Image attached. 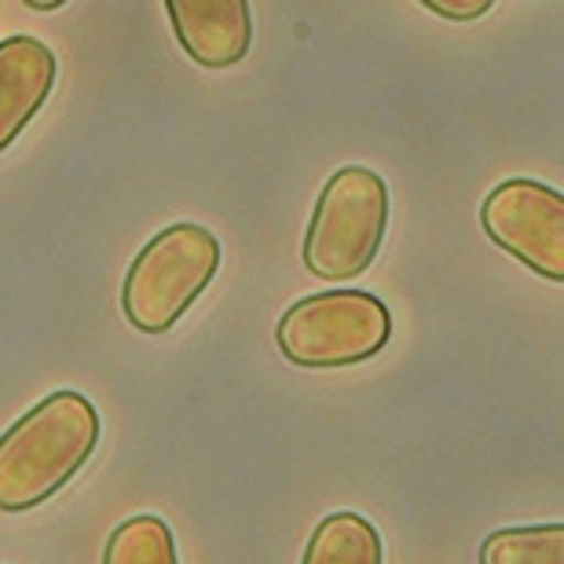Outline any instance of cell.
<instances>
[{
	"instance_id": "obj_12",
	"label": "cell",
	"mask_w": 564,
	"mask_h": 564,
	"mask_svg": "<svg viewBox=\"0 0 564 564\" xmlns=\"http://www.w3.org/2000/svg\"><path fill=\"white\" fill-rule=\"evenodd\" d=\"M30 8L33 11H55V8H63V0H30Z\"/></svg>"
},
{
	"instance_id": "obj_8",
	"label": "cell",
	"mask_w": 564,
	"mask_h": 564,
	"mask_svg": "<svg viewBox=\"0 0 564 564\" xmlns=\"http://www.w3.org/2000/svg\"><path fill=\"white\" fill-rule=\"evenodd\" d=\"M386 550H381L378 528L356 510H337L315 524V532L304 546L301 564H381Z\"/></svg>"
},
{
	"instance_id": "obj_10",
	"label": "cell",
	"mask_w": 564,
	"mask_h": 564,
	"mask_svg": "<svg viewBox=\"0 0 564 564\" xmlns=\"http://www.w3.org/2000/svg\"><path fill=\"white\" fill-rule=\"evenodd\" d=\"M104 564H180L169 524L158 513H137L110 532Z\"/></svg>"
},
{
	"instance_id": "obj_1",
	"label": "cell",
	"mask_w": 564,
	"mask_h": 564,
	"mask_svg": "<svg viewBox=\"0 0 564 564\" xmlns=\"http://www.w3.org/2000/svg\"><path fill=\"white\" fill-rule=\"evenodd\" d=\"M104 433L93 400L74 389H59L37 400L0 436V513H26L59 495Z\"/></svg>"
},
{
	"instance_id": "obj_6",
	"label": "cell",
	"mask_w": 564,
	"mask_h": 564,
	"mask_svg": "<svg viewBox=\"0 0 564 564\" xmlns=\"http://www.w3.org/2000/svg\"><path fill=\"white\" fill-rule=\"evenodd\" d=\"M165 15L191 59L224 70L250 55L253 8L246 0H169Z\"/></svg>"
},
{
	"instance_id": "obj_2",
	"label": "cell",
	"mask_w": 564,
	"mask_h": 564,
	"mask_svg": "<svg viewBox=\"0 0 564 564\" xmlns=\"http://www.w3.org/2000/svg\"><path fill=\"white\" fill-rule=\"evenodd\" d=\"M220 239L202 224L176 220L132 257L121 282V312L132 330L165 334L184 319L220 272Z\"/></svg>"
},
{
	"instance_id": "obj_3",
	"label": "cell",
	"mask_w": 564,
	"mask_h": 564,
	"mask_svg": "<svg viewBox=\"0 0 564 564\" xmlns=\"http://www.w3.org/2000/svg\"><path fill=\"white\" fill-rule=\"evenodd\" d=\"M386 228V180L367 165H345L319 191L308 231H304L301 261L323 282H352L375 264Z\"/></svg>"
},
{
	"instance_id": "obj_7",
	"label": "cell",
	"mask_w": 564,
	"mask_h": 564,
	"mask_svg": "<svg viewBox=\"0 0 564 564\" xmlns=\"http://www.w3.org/2000/svg\"><path fill=\"white\" fill-rule=\"evenodd\" d=\"M55 74H59V63L44 41L30 37V33L0 41V154L48 104Z\"/></svg>"
},
{
	"instance_id": "obj_5",
	"label": "cell",
	"mask_w": 564,
	"mask_h": 564,
	"mask_svg": "<svg viewBox=\"0 0 564 564\" xmlns=\"http://www.w3.org/2000/svg\"><path fill=\"white\" fill-rule=\"evenodd\" d=\"M488 239L550 282H564V198L543 180H502L480 206Z\"/></svg>"
},
{
	"instance_id": "obj_11",
	"label": "cell",
	"mask_w": 564,
	"mask_h": 564,
	"mask_svg": "<svg viewBox=\"0 0 564 564\" xmlns=\"http://www.w3.org/2000/svg\"><path fill=\"white\" fill-rule=\"evenodd\" d=\"M422 8L451 22H473V19L488 15L491 0H422Z\"/></svg>"
},
{
	"instance_id": "obj_4",
	"label": "cell",
	"mask_w": 564,
	"mask_h": 564,
	"mask_svg": "<svg viewBox=\"0 0 564 564\" xmlns=\"http://www.w3.org/2000/svg\"><path fill=\"white\" fill-rule=\"evenodd\" d=\"M392 337V312L370 290L337 286L293 301L275 326L279 352L304 370H341L375 359Z\"/></svg>"
},
{
	"instance_id": "obj_9",
	"label": "cell",
	"mask_w": 564,
	"mask_h": 564,
	"mask_svg": "<svg viewBox=\"0 0 564 564\" xmlns=\"http://www.w3.org/2000/svg\"><path fill=\"white\" fill-rule=\"evenodd\" d=\"M480 564H564V524L499 528L480 543Z\"/></svg>"
}]
</instances>
